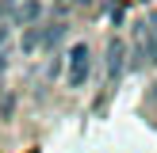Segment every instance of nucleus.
I'll use <instances>...</instances> for the list:
<instances>
[{
	"label": "nucleus",
	"instance_id": "1",
	"mask_svg": "<svg viewBox=\"0 0 157 153\" xmlns=\"http://www.w3.org/2000/svg\"><path fill=\"white\" fill-rule=\"evenodd\" d=\"M88 73H92V50L84 42H73L69 46V58H65V80H69V88H84Z\"/></svg>",
	"mask_w": 157,
	"mask_h": 153
},
{
	"label": "nucleus",
	"instance_id": "2",
	"mask_svg": "<svg viewBox=\"0 0 157 153\" xmlns=\"http://www.w3.org/2000/svg\"><path fill=\"white\" fill-rule=\"evenodd\" d=\"M138 38H142V50H146V58L157 65V12L146 15V23L138 27Z\"/></svg>",
	"mask_w": 157,
	"mask_h": 153
},
{
	"label": "nucleus",
	"instance_id": "3",
	"mask_svg": "<svg viewBox=\"0 0 157 153\" xmlns=\"http://www.w3.org/2000/svg\"><path fill=\"white\" fill-rule=\"evenodd\" d=\"M123 58H127V46L119 38H111V46H107V80H119L123 76Z\"/></svg>",
	"mask_w": 157,
	"mask_h": 153
},
{
	"label": "nucleus",
	"instance_id": "4",
	"mask_svg": "<svg viewBox=\"0 0 157 153\" xmlns=\"http://www.w3.org/2000/svg\"><path fill=\"white\" fill-rule=\"evenodd\" d=\"M42 19V4L38 0H19L12 12V23H38Z\"/></svg>",
	"mask_w": 157,
	"mask_h": 153
},
{
	"label": "nucleus",
	"instance_id": "5",
	"mask_svg": "<svg viewBox=\"0 0 157 153\" xmlns=\"http://www.w3.org/2000/svg\"><path fill=\"white\" fill-rule=\"evenodd\" d=\"M12 46V31H8V23H0V50H8Z\"/></svg>",
	"mask_w": 157,
	"mask_h": 153
}]
</instances>
